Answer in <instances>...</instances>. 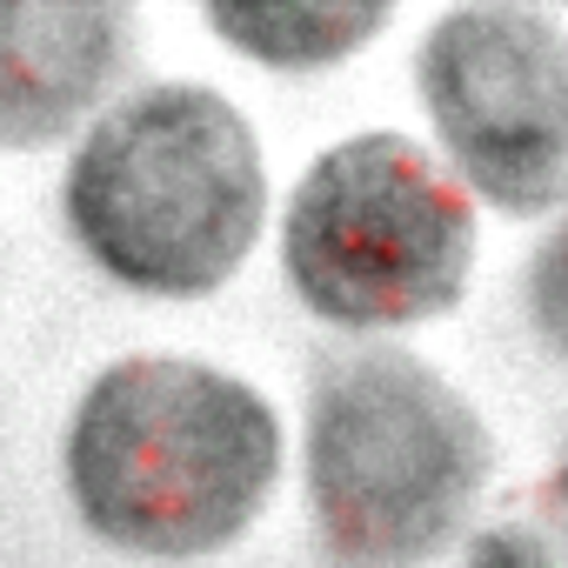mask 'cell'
<instances>
[{
	"mask_svg": "<svg viewBox=\"0 0 568 568\" xmlns=\"http://www.w3.org/2000/svg\"><path fill=\"white\" fill-rule=\"evenodd\" d=\"M274 475V408L207 362H114L68 428V495L81 521L161 561L227 548L261 515Z\"/></svg>",
	"mask_w": 568,
	"mask_h": 568,
	"instance_id": "1",
	"label": "cell"
},
{
	"mask_svg": "<svg viewBox=\"0 0 568 568\" xmlns=\"http://www.w3.org/2000/svg\"><path fill=\"white\" fill-rule=\"evenodd\" d=\"M267 207L254 128L214 88H141L68 168L74 241L141 295H207L247 261Z\"/></svg>",
	"mask_w": 568,
	"mask_h": 568,
	"instance_id": "2",
	"label": "cell"
},
{
	"mask_svg": "<svg viewBox=\"0 0 568 568\" xmlns=\"http://www.w3.org/2000/svg\"><path fill=\"white\" fill-rule=\"evenodd\" d=\"M495 475L481 415L415 355H328L308 388V501L342 568H422Z\"/></svg>",
	"mask_w": 568,
	"mask_h": 568,
	"instance_id": "3",
	"label": "cell"
},
{
	"mask_svg": "<svg viewBox=\"0 0 568 568\" xmlns=\"http://www.w3.org/2000/svg\"><path fill=\"white\" fill-rule=\"evenodd\" d=\"M281 254L322 322L408 328L462 302L475 214L448 168L408 134H355L302 174Z\"/></svg>",
	"mask_w": 568,
	"mask_h": 568,
	"instance_id": "4",
	"label": "cell"
},
{
	"mask_svg": "<svg viewBox=\"0 0 568 568\" xmlns=\"http://www.w3.org/2000/svg\"><path fill=\"white\" fill-rule=\"evenodd\" d=\"M415 81L481 201L501 214L568 201V28L548 8H448L415 54Z\"/></svg>",
	"mask_w": 568,
	"mask_h": 568,
	"instance_id": "5",
	"label": "cell"
},
{
	"mask_svg": "<svg viewBox=\"0 0 568 568\" xmlns=\"http://www.w3.org/2000/svg\"><path fill=\"white\" fill-rule=\"evenodd\" d=\"M128 28L114 0H0V141L68 134L114 81Z\"/></svg>",
	"mask_w": 568,
	"mask_h": 568,
	"instance_id": "6",
	"label": "cell"
},
{
	"mask_svg": "<svg viewBox=\"0 0 568 568\" xmlns=\"http://www.w3.org/2000/svg\"><path fill=\"white\" fill-rule=\"evenodd\" d=\"M207 28L267 68H322L375 41L388 28V8L382 0H362V8H315V0L308 8H207Z\"/></svg>",
	"mask_w": 568,
	"mask_h": 568,
	"instance_id": "7",
	"label": "cell"
},
{
	"mask_svg": "<svg viewBox=\"0 0 568 568\" xmlns=\"http://www.w3.org/2000/svg\"><path fill=\"white\" fill-rule=\"evenodd\" d=\"M528 315L548 335V348L568 355V221L541 241V254L528 267Z\"/></svg>",
	"mask_w": 568,
	"mask_h": 568,
	"instance_id": "8",
	"label": "cell"
},
{
	"mask_svg": "<svg viewBox=\"0 0 568 568\" xmlns=\"http://www.w3.org/2000/svg\"><path fill=\"white\" fill-rule=\"evenodd\" d=\"M462 568H561V555H555L528 521H501V528H488V535L462 555Z\"/></svg>",
	"mask_w": 568,
	"mask_h": 568,
	"instance_id": "9",
	"label": "cell"
},
{
	"mask_svg": "<svg viewBox=\"0 0 568 568\" xmlns=\"http://www.w3.org/2000/svg\"><path fill=\"white\" fill-rule=\"evenodd\" d=\"M555 515H561V535H568V435H561V455H555Z\"/></svg>",
	"mask_w": 568,
	"mask_h": 568,
	"instance_id": "10",
	"label": "cell"
}]
</instances>
